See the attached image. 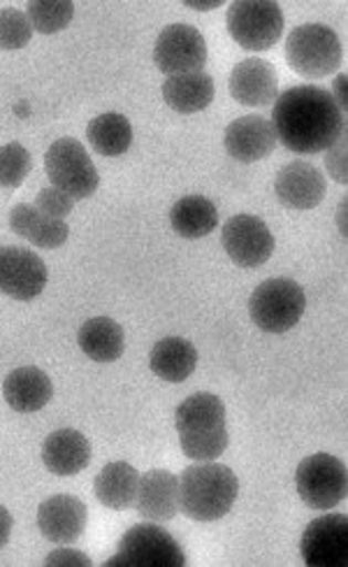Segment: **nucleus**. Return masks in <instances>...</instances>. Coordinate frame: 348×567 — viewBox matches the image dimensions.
I'll list each match as a JSON object with an SVG mask.
<instances>
[{"label": "nucleus", "instance_id": "30", "mask_svg": "<svg viewBox=\"0 0 348 567\" xmlns=\"http://www.w3.org/2000/svg\"><path fill=\"white\" fill-rule=\"evenodd\" d=\"M33 38V27L27 17L17 8H3L0 10V50H23Z\"/></svg>", "mask_w": 348, "mask_h": 567}, {"label": "nucleus", "instance_id": "37", "mask_svg": "<svg viewBox=\"0 0 348 567\" xmlns=\"http://www.w3.org/2000/svg\"><path fill=\"white\" fill-rule=\"evenodd\" d=\"M183 6L186 8H196V10H214V8H219L221 3H219V0H214V3H196V0H183Z\"/></svg>", "mask_w": 348, "mask_h": 567}, {"label": "nucleus", "instance_id": "20", "mask_svg": "<svg viewBox=\"0 0 348 567\" xmlns=\"http://www.w3.org/2000/svg\"><path fill=\"white\" fill-rule=\"evenodd\" d=\"M10 226L19 238L29 240L40 249H56L65 245L70 235V228L63 219L44 217L42 212H38L35 205H29V203H19L10 212Z\"/></svg>", "mask_w": 348, "mask_h": 567}, {"label": "nucleus", "instance_id": "1", "mask_svg": "<svg viewBox=\"0 0 348 567\" xmlns=\"http://www.w3.org/2000/svg\"><path fill=\"white\" fill-rule=\"evenodd\" d=\"M270 122L288 152L305 156L328 152L346 135V112L333 93L309 84L278 93Z\"/></svg>", "mask_w": 348, "mask_h": 567}, {"label": "nucleus", "instance_id": "5", "mask_svg": "<svg viewBox=\"0 0 348 567\" xmlns=\"http://www.w3.org/2000/svg\"><path fill=\"white\" fill-rule=\"evenodd\" d=\"M44 171L52 186L61 188L73 200L93 196L101 184L96 165H93L88 152L75 137H61L46 150Z\"/></svg>", "mask_w": 348, "mask_h": 567}, {"label": "nucleus", "instance_id": "22", "mask_svg": "<svg viewBox=\"0 0 348 567\" xmlns=\"http://www.w3.org/2000/svg\"><path fill=\"white\" fill-rule=\"evenodd\" d=\"M162 99L179 114H196L214 101V80L207 73L172 75L162 82Z\"/></svg>", "mask_w": 348, "mask_h": 567}, {"label": "nucleus", "instance_id": "17", "mask_svg": "<svg viewBox=\"0 0 348 567\" xmlns=\"http://www.w3.org/2000/svg\"><path fill=\"white\" fill-rule=\"evenodd\" d=\"M86 505L75 495H54L38 507V528L54 545H73L86 528Z\"/></svg>", "mask_w": 348, "mask_h": 567}, {"label": "nucleus", "instance_id": "35", "mask_svg": "<svg viewBox=\"0 0 348 567\" xmlns=\"http://www.w3.org/2000/svg\"><path fill=\"white\" fill-rule=\"evenodd\" d=\"M10 533H12V514L0 505V549L8 545Z\"/></svg>", "mask_w": 348, "mask_h": 567}, {"label": "nucleus", "instance_id": "25", "mask_svg": "<svg viewBox=\"0 0 348 567\" xmlns=\"http://www.w3.org/2000/svg\"><path fill=\"white\" fill-rule=\"evenodd\" d=\"M170 224L181 238L200 240L219 226V209L204 196H186L175 203L170 212Z\"/></svg>", "mask_w": 348, "mask_h": 567}, {"label": "nucleus", "instance_id": "21", "mask_svg": "<svg viewBox=\"0 0 348 567\" xmlns=\"http://www.w3.org/2000/svg\"><path fill=\"white\" fill-rule=\"evenodd\" d=\"M198 365V351L196 347L183 338H166L154 344L149 368L160 380L170 384L186 382L196 372Z\"/></svg>", "mask_w": 348, "mask_h": 567}, {"label": "nucleus", "instance_id": "11", "mask_svg": "<svg viewBox=\"0 0 348 567\" xmlns=\"http://www.w3.org/2000/svg\"><path fill=\"white\" fill-rule=\"evenodd\" d=\"M221 245L242 268H261L274 251V238L267 224L253 215H238L223 224Z\"/></svg>", "mask_w": 348, "mask_h": 567}, {"label": "nucleus", "instance_id": "15", "mask_svg": "<svg viewBox=\"0 0 348 567\" xmlns=\"http://www.w3.org/2000/svg\"><path fill=\"white\" fill-rule=\"evenodd\" d=\"M325 177L316 165L307 161H293L286 168L278 171L274 192L282 205L291 209H314L325 198Z\"/></svg>", "mask_w": 348, "mask_h": 567}, {"label": "nucleus", "instance_id": "31", "mask_svg": "<svg viewBox=\"0 0 348 567\" xmlns=\"http://www.w3.org/2000/svg\"><path fill=\"white\" fill-rule=\"evenodd\" d=\"M31 154L27 147H21L19 142H10V145L0 147V186L17 188L23 184V179L31 173Z\"/></svg>", "mask_w": 348, "mask_h": 567}, {"label": "nucleus", "instance_id": "27", "mask_svg": "<svg viewBox=\"0 0 348 567\" xmlns=\"http://www.w3.org/2000/svg\"><path fill=\"white\" fill-rule=\"evenodd\" d=\"M88 142L101 156H122L133 145V126L119 112L96 116L86 128Z\"/></svg>", "mask_w": 348, "mask_h": 567}, {"label": "nucleus", "instance_id": "7", "mask_svg": "<svg viewBox=\"0 0 348 567\" xmlns=\"http://www.w3.org/2000/svg\"><path fill=\"white\" fill-rule=\"evenodd\" d=\"M183 567L186 556L177 539L156 524L133 526L119 542V551L105 567Z\"/></svg>", "mask_w": 348, "mask_h": 567}, {"label": "nucleus", "instance_id": "3", "mask_svg": "<svg viewBox=\"0 0 348 567\" xmlns=\"http://www.w3.org/2000/svg\"><path fill=\"white\" fill-rule=\"evenodd\" d=\"M286 61L299 78L323 80L341 63V42L325 23H302L286 40Z\"/></svg>", "mask_w": 348, "mask_h": 567}, {"label": "nucleus", "instance_id": "24", "mask_svg": "<svg viewBox=\"0 0 348 567\" xmlns=\"http://www.w3.org/2000/svg\"><path fill=\"white\" fill-rule=\"evenodd\" d=\"M77 342L82 351L91 361L96 363H112L124 353L126 340H124V328L109 317H96L88 319L82 328Z\"/></svg>", "mask_w": 348, "mask_h": 567}, {"label": "nucleus", "instance_id": "16", "mask_svg": "<svg viewBox=\"0 0 348 567\" xmlns=\"http://www.w3.org/2000/svg\"><path fill=\"white\" fill-rule=\"evenodd\" d=\"M276 133L270 120L261 114L240 116L225 128V152L240 163H255L267 158L276 147Z\"/></svg>", "mask_w": 348, "mask_h": 567}, {"label": "nucleus", "instance_id": "8", "mask_svg": "<svg viewBox=\"0 0 348 567\" xmlns=\"http://www.w3.org/2000/svg\"><path fill=\"white\" fill-rule=\"evenodd\" d=\"M295 486L307 507L318 512L335 509L346 498V465L333 454L307 456L297 465Z\"/></svg>", "mask_w": 348, "mask_h": 567}, {"label": "nucleus", "instance_id": "2", "mask_svg": "<svg viewBox=\"0 0 348 567\" xmlns=\"http://www.w3.org/2000/svg\"><path fill=\"white\" fill-rule=\"evenodd\" d=\"M238 493L240 480L235 472L214 461L186 467L179 477V507L200 524L223 518L235 505Z\"/></svg>", "mask_w": 348, "mask_h": 567}, {"label": "nucleus", "instance_id": "18", "mask_svg": "<svg viewBox=\"0 0 348 567\" xmlns=\"http://www.w3.org/2000/svg\"><path fill=\"white\" fill-rule=\"evenodd\" d=\"M44 467L59 477H73L91 461V444L75 429L54 431L42 444Z\"/></svg>", "mask_w": 348, "mask_h": 567}, {"label": "nucleus", "instance_id": "9", "mask_svg": "<svg viewBox=\"0 0 348 567\" xmlns=\"http://www.w3.org/2000/svg\"><path fill=\"white\" fill-rule=\"evenodd\" d=\"M154 61L160 73L168 78L202 73L207 63V42L202 33L189 23H172V27L160 31L154 47Z\"/></svg>", "mask_w": 348, "mask_h": 567}, {"label": "nucleus", "instance_id": "12", "mask_svg": "<svg viewBox=\"0 0 348 567\" xmlns=\"http://www.w3.org/2000/svg\"><path fill=\"white\" fill-rule=\"evenodd\" d=\"M46 266L42 258L23 247H0V293L14 300H33L46 287Z\"/></svg>", "mask_w": 348, "mask_h": 567}, {"label": "nucleus", "instance_id": "32", "mask_svg": "<svg viewBox=\"0 0 348 567\" xmlns=\"http://www.w3.org/2000/svg\"><path fill=\"white\" fill-rule=\"evenodd\" d=\"M35 207L38 212H42L44 217H52V219H65L70 212L75 207V200L70 198L67 194H63L61 188L56 186H46L38 194L35 198Z\"/></svg>", "mask_w": 348, "mask_h": 567}, {"label": "nucleus", "instance_id": "6", "mask_svg": "<svg viewBox=\"0 0 348 567\" xmlns=\"http://www.w3.org/2000/svg\"><path fill=\"white\" fill-rule=\"evenodd\" d=\"M228 33L249 52H267L284 33V12L272 0H238L225 14Z\"/></svg>", "mask_w": 348, "mask_h": 567}, {"label": "nucleus", "instance_id": "33", "mask_svg": "<svg viewBox=\"0 0 348 567\" xmlns=\"http://www.w3.org/2000/svg\"><path fill=\"white\" fill-rule=\"evenodd\" d=\"M325 165H328V173L333 179L339 184H346L348 171H346V135L328 150V156H325Z\"/></svg>", "mask_w": 348, "mask_h": 567}, {"label": "nucleus", "instance_id": "28", "mask_svg": "<svg viewBox=\"0 0 348 567\" xmlns=\"http://www.w3.org/2000/svg\"><path fill=\"white\" fill-rule=\"evenodd\" d=\"M27 17L33 31L52 35L70 27V21L75 17V6L70 0H31Z\"/></svg>", "mask_w": 348, "mask_h": 567}, {"label": "nucleus", "instance_id": "34", "mask_svg": "<svg viewBox=\"0 0 348 567\" xmlns=\"http://www.w3.org/2000/svg\"><path fill=\"white\" fill-rule=\"evenodd\" d=\"M44 565H67V567L82 565V567H88V565H91V560H88L84 554L73 551V549H56L54 554L46 556Z\"/></svg>", "mask_w": 348, "mask_h": 567}, {"label": "nucleus", "instance_id": "14", "mask_svg": "<svg viewBox=\"0 0 348 567\" xmlns=\"http://www.w3.org/2000/svg\"><path fill=\"white\" fill-rule=\"evenodd\" d=\"M230 96L246 107H265L278 99V75L265 59H244L230 73Z\"/></svg>", "mask_w": 348, "mask_h": 567}, {"label": "nucleus", "instance_id": "10", "mask_svg": "<svg viewBox=\"0 0 348 567\" xmlns=\"http://www.w3.org/2000/svg\"><path fill=\"white\" fill-rule=\"evenodd\" d=\"M299 551L309 567H346L348 518L344 514H325L316 518L302 533Z\"/></svg>", "mask_w": 348, "mask_h": 567}, {"label": "nucleus", "instance_id": "29", "mask_svg": "<svg viewBox=\"0 0 348 567\" xmlns=\"http://www.w3.org/2000/svg\"><path fill=\"white\" fill-rule=\"evenodd\" d=\"M179 442H181V452L191 461L209 463L223 456V452L230 444V435L223 425V429L207 431V433H181Z\"/></svg>", "mask_w": 348, "mask_h": 567}, {"label": "nucleus", "instance_id": "26", "mask_svg": "<svg viewBox=\"0 0 348 567\" xmlns=\"http://www.w3.org/2000/svg\"><path fill=\"white\" fill-rule=\"evenodd\" d=\"M175 425L181 433H207L225 425L223 400L214 393H196L177 408Z\"/></svg>", "mask_w": 348, "mask_h": 567}, {"label": "nucleus", "instance_id": "13", "mask_svg": "<svg viewBox=\"0 0 348 567\" xmlns=\"http://www.w3.org/2000/svg\"><path fill=\"white\" fill-rule=\"evenodd\" d=\"M137 514L151 524H166L181 512L179 507V477L170 470H149L139 475L135 505Z\"/></svg>", "mask_w": 348, "mask_h": 567}, {"label": "nucleus", "instance_id": "36", "mask_svg": "<svg viewBox=\"0 0 348 567\" xmlns=\"http://www.w3.org/2000/svg\"><path fill=\"white\" fill-rule=\"evenodd\" d=\"M333 99L337 101L339 110L346 112V75H339V78H337V91L333 93Z\"/></svg>", "mask_w": 348, "mask_h": 567}, {"label": "nucleus", "instance_id": "19", "mask_svg": "<svg viewBox=\"0 0 348 567\" xmlns=\"http://www.w3.org/2000/svg\"><path fill=\"white\" fill-rule=\"evenodd\" d=\"M3 395L14 412H40L54 395L52 380L40 368H17L3 382Z\"/></svg>", "mask_w": 348, "mask_h": 567}, {"label": "nucleus", "instance_id": "23", "mask_svg": "<svg viewBox=\"0 0 348 567\" xmlns=\"http://www.w3.org/2000/svg\"><path fill=\"white\" fill-rule=\"evenodd\" d=\"M139 472L126 463L116 461L101 470V475L93 482V491H96L98 503H103L109 509H130L135 505Z\"/></svg>", "mask_w": 348, "mask_h": 567}, {"label": "nucleus", "instance_id": "4", "mask_svg": "<svg viewBox=\"0 0 348 567\" xmlns=\"http://www.w3.org/2000/svg\"><path fill=\"white\" fill-rule=\"evenodd\" d=\"M307 298L297 281L286 277H274L263 281L251 293L249 312L253 323L265 333H286L305 315Z\"/></svg>", "mask_w": 348, "mask_h": 567}]
</instances>
